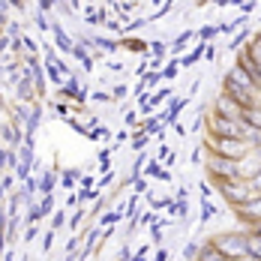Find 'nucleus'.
Masks as SVG:
<instances>
[{"mask_svg":"<svg viewBox=\"0 0 261 261\" xmlns=\"http://www.w3.org/2000/svg\"><path fill=\"white\" fill-rule=\"evenodd\" d=\"M210 243H213L228 261L246 258V255H249V237H246V231H222V234L210 237Z\"/></svg>","mask_w":261,"mask_h":261,"instance_id":"1","label":"nucleus"},{"mask_svg":"<svg viewBox=\"0 0 261 261\" xmlns=\"http://www.w3.org/2000/svg\"><path fill=\"white\" fill-rule=\"evenodd\" d=\"M204 147H210L216 156H225V159H246L255 147L249 144V141H240V138H213V135H207L204 138Z\"/></svg>","mask_w":261,"mask_h":261,"instance_id":"2","label":"nucleus"},{"mask_svg":"<svg viewBox=\"0 0 261 261\" xmlns=\"http://www.w3.org/2000/svg\"><path fill=\"white\" fill-rule=\"evenodd\" d=\"M207 174L216 183L222 180H243V171H240V162L237 159H225V156H213L207 159Z\"/></svg>","mask_w":261,"mask_h":261,"instance_id":"3","label":"nucleus"},{"mask_svg":"<svg viewBox=\"0 0 261 261\" xmlns=\"http://www.w3.org/2000/svg\"><path fill=\"white\" fill-rule=\"evenodd\" d=\"M219 186V192L225 195V201L231 204V207H240V204H246L255 192L249 189V183L246 180H222V183H216Z\"/></svg>","mask_w":261,"mask_h":261,"instance_id":"4","label":"nucleus"},{"mask_svg":"<svg viewBox=\"0 0 261 261\" xmlns=\"http://www.w3.org/2000/svg\"><path fill=\"white\" fill-rule=\"evenodd\" d=\"M243 105L237 102V99H231L225 90L216 96V102H213V114H219V117H225V120H243Z\"/></svg>","mask_w":261,"mask_h":261,"instance_id":"5","label":"nucleus"},{"mask_svg":"<svg viewBox=\"0 0 261 261\" xmlns=\"http://www.w3.org/2000/svg\"><path fill=\"white\" fill-rule=\"evenodd\" d=\"M234 213L243 219V222H249V225H258V222H261V195H252L246 204L234 207Z\"/></svg>","mask_w":261,"mask_h":261,"instance_id":"6","label":"nucleus"},{"mask_svg":"<svg viewBox=\"0 0 261 261\" xmlns=\"http://www.w3.org/2000/svg\"><path fill=\"white\" fill-rule=\"evenodd\" d=\"M198 261H228V258H225V255H222V252H219V249L207 240V243H204V249L198 252Z\"/></svg>","mask_w":261,"mask_h":261,"instance_id":"7","label":"nucleus"},{"mask_svg":"<svg viewBox=\"0 0 261 261\" xmlns=\"http://www.w3.org/2000/svg\"><path fill=\"white\" fill-rule=\"evenodd\" d=\"M243 123H249L252 129H261V105L258 108H246V111H243Z\"/></svg>","mask_w":261,"mask_h":261,"instance_id":"8","label":"nucleus"},{"mask_svg":"<svg viewBox=\"0 0 261 261\" xmlns=\"http://www.w3.org/2000/svg\"><path fill=\"white\" fill-rule=\"evenodd\" d=\"M246 237H249V255L261 261V234L258 231H246Z\"/></svg>","mask_w":261,"mask_h":261,"instance_id":"9","label":"nucleus"},{"mask_svg":"<svg viewBox=\"0 0 261 261\" xmlns=\"http://www.w3.org/2000/svg\"><path fill=\"white\" fill-rule=\"evenodd\" d=\"M198 252H201L198 243H186L183 246V261H198Z\"/></svg>","mask_w":261,"mask_h":261,"instance_id":"10","label":"nucleus"},{"mask_svg":"<svg viewBox=\"0 0 261 261\" xmlns=\"http://www.w3.org/2000/svg\"><path fill=\"white\" fill-rule=\"evenodd\" d=\"M201 54H204V45H198V48H195L192 54H186V57H180V63H183V66H192V63H195V60H198Z\"/></svg>","mask_w":261,"mask_h":261,"instance_id":"11","label":"nucleus"},{"mask_svg":"<svg viewBox=\"0 0 261 261\" xmlns=\"http://www.w3.org/2000/svg\"><path fill=\"white\" fill-rule=\"evenodd\" d=\"M246 183H249V189H252L255 195H261V171H255V174H252Z\"/></svg>","mask_w":261,"mask_h":261,"instance_id":"12","label":"nucleus"},{"mask_svg":"<svg viewBox=\"0 0 261 261\" xmlns=\"http://www.w3.org/2000/svg\"><path fill=\"white\" fill-rule=\"evenodd\" d=\"M210 36H216V30H213V27H204V30H201V39H210Z\"/></svg>","mask_w":261,"mask_h":261,"instance_id":"13","label":"nucleus"},{"mask_svg":"<svg viewBox=\"0 0 261 261\" xmlns=\"http://www.w3.org/2000/svg\"><path fill=\"white\" fill-rule=\"evenodd\" d=\"M174 75H177V66H174V63H171V66H168V69H165V79H174Z\"/></svg>","mask_w":261,"mask_h":261,"instance_id":"14","label":"nucleus"},{"mask_svg":"<svg viewBox=\"0 0 261 261\" xmlns=\"http://www.w3.org/2000/svg\"><path fill=\"white\" fill-rule=\"evenodd\" d=\"M153 261H168V249H165V252H159V255H156Z\"/></svg>","mask_w":261,"mask_h":261,"instance_id":"15","label":"nucleus"},{"mask_svg":"<svg viewBox=\"0 0 261 261\" xmlns=\"http://www.w3.org/2000/svg\"><path fill=\"white\" fill-rule=\"evenodd\" d=\"M234 261H258V258H252V255H246V258H234Z\"/></svg>","mask_w":261,"mask_h":261,"instance_id":"16","label":"nucleus"},{"mask_svg":"<svg viewBox=\"0 0 261 261\" xmlns=\"http://www.w3.org/2000/svg\"><path fill=\"white\" fill-rule=\"evenodd\" d=\"M252 231H258V234H261V222H258V225H255V228H252Z\"/></svg>","mask_w":261,"mask_h":261,"instance_id":"17","label":"nucleus"}]
</instances>
